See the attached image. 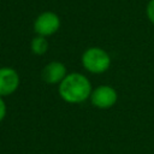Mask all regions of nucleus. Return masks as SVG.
I'll return each mask as SVG.
<instances>
[{
  "instance_id": "6e6552de",
  "label": "nucleus",
  "mask_w": 154,
  "mask_h": 154,
  "mask_svg": "<svg viewBox=\"0 0 154 154\" xmlns=\"http://www.w3.org/2000/svg\"><path fill=\"white\" fill-rule=\"evenodd\" d=\"M146 14L147 18L152 24H154V0H149V2L146 6Z\"/></svg>"
},
{
  "instance_id": "1a4fd4ad",
  "label": "nucleus",
  "mask_w": 154,
  "mask_h": 154,
  "mask_svg": "<svg viewBox=\"0 0 154 154\" xmlns=\"http://www.w3.org/2000/svg\"><path fill=\"white\" fill-rule=\"evenodd\" d=\"M5 116H6V103L2 96H0V123L5 119Z\"/></svg>"
},
{
  "instance_id": "39448f33",
  "label": "nucleus",
  "mask_w": 154,
  "mask_h": 154,
  "mask_svg": "<svg viewBox=\"0 0 154 154\" xmlns=\"http://www.w3.org/2000/svg\"><path fill=\"white\" fill-rule=\"evenodd\" d=\"M20 79L18 72L8 66L0 67V96L13 94L19 87Z\"/></svg>"
},
{
  "instance_id": "f257e3e1",
  "label": "nucleus",
  "mask_w": 154,
  "mask_h": 154,
  "mask_svg": "<svg viewBox=\"0 0 154 154\" xmlns=\"http://www.w3.org/2000/svg\"><path fill=\"white\" fill-rule=\"evenodd\" d=\"M91 83L84 75L79 72L67 73L59 83L58 93L60 97L69 103H81L91 95Z\"/></svg>"
},
{
  "instance_id": "0eeeda50",
  "label": "nucleus",
  "mask_w": 154,
  "mask_h": 154,
  "mask_svg": "<svg viewBox=\"0 0 154 154\" xmlns=\"http://www.w3.org/2000/svg\"><path fill=\"white\" fill-rule=\"evenodd\" d=\"M30 51L35 55H43L48 51V41L46 37L36 35L30 42Z\"/></svg>"
},
{
  "instance_id": "20e7f679",
  "label": "nucleus",
  "mask_w": 154,
  "mask_h": 154,
  "mask_svg": "<svg viewBox=\"0 0 154 154\" xmlns=\"http://www.w3.org/2000/svg\"><path fill=\"white\" fill-rule=\"evenodd\" d=\"M89 99L96 108L107 109L116 105L118 100V93L113 87L103 84L93 89Z\"/></svg>"
},
{
  "instance_id": "7ed1b4c3",
  "label": "nucleus",
  "mask_w": 154,
  "mask_h": 154,
  "mask_svg": "<svg viewBox=\"0 0 154 154\" xmlns=\"http://www.w3.org/2000/svg\"><path fill=\"white\" fill-rule=\"evenodd\" d=\"M60 28V18L53 11L41 12L34 22V31L36 35L48 37L55 34Z\"/></svg>"
},
{
  "instance_id": "423d86ee",
  "label": "nucleus",
  "mask_w": 154,
  "mask_h": 154,
  "mask_svg": "<svg viewBox=\"0 0 154 154\" xmlns=\"http://www.w3.org/2000/svg\"><path fill=\"white\" fill-rule=\"evenodd\" d=\"M66 75H67L66 67L60 61L48 63L41 72L42 79L48 84H59L66 77Z\"/></svg>"
},
{
  "instance_id": "f03ea898",
  "label": "nucleus",
  "mask_w": 154,
  "mask_h": 154,
  "mask_svg": "<svg viewBox=\"0 0 154 154\" xmlns=\"http://www.w3.org/2000/svg\"><path fill=\"white\" fill-rule=\"evenodd\" d=\"M83 67L95 75L106 72L111 66V57L109 54L100 47H90L87 48L81 58Z\"/></svg>"
}]
</instances>
